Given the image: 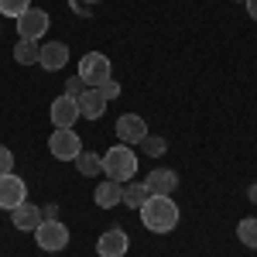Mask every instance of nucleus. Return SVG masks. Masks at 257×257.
<instances>
[{
    "label": "nucleus",
    "instance_id": "obj_1",
    "mask_svg": "<svg viewBox=\"0 0 257 257\" xmlns=\"http://www.w3.org/2000/svg\"><path fill=\"white\" fill-rule=\"evenodd\" d=\"M138 213H141V223L151 233H172L178 226V216H182V209L175 206L172 196H148V202L141 206Z\"/></svg>",
    "mask_w": 257,
    "mask_h": 257
},
{
    "label": "nucleus",
    "instance_id": "obj_2",
    "mask_svg": "<svg viewBox=\"0 0 257 257\" xmlns=\"http://www.w3.org/2000/svg\"><path fill=\"white\" fill-rule=\"evenodd\" d=\"M103 178L110 182H131L138 178V151L131 144H113L106 155H103Z\"/></svg>",
    "mask_w": 257,
    "mask_h": 257
},
{
    "label": "nucleus",
    "instance_id": "obj_3",
    "mask_svg": "<svg viewBox=\"0 0 257 257\" xmlns=\"http://www.w3.org/2000/svg\"><path fill=\"white\" fill-rule=\"evenodd\" d=\"M110 76H113V65H110V59L103 52H86L79 59V79L86 89H99Z\"/></svg>",
    "mask_w": 257,
    "mask_h": 257
},
{
    "label": "nucleus",
    "instance_id": "obj_4",
    "mask_svg": "<svg viewBox=\"0 0 257 257\" xmlns=\"http://www.w3.org/2000/svg\"><path fill=\"white\" fill-rule=\"evenodd\" d=\"M35 243L45 254H59L69 247V226L62 219H41L38 230H35Z\"/></svg>",
    "mask_w": 257,
    "mask_h": 257
},
{
    "label": "nucleus",
    "instance_id": "obj_5",
    "mask_svg": "<svg viewBox=\"0 0 257 257\" xmlns=\"http://www.w3.org/2000/svg\"><path fill=\"white\" fill-rule=\"evenodd\" d=\"M48 117H52V127L55 131H72L76 127V120L82 117L79 113V99L76 96H55L52 99V106H48Z\"/></svg>",
    "mask_w": 257,
    "mask_h": 257
},
{
    "label": "nucleus",
    "instance_id": "obj_6",
    "mask_svg": "<svg viewBox=\"0 0 257 257\" xmlns=\"http://www.w3.org/2000/svg\"><path fill=\"white\" fill-rule=\"evenodd\" d=\"M48 151H52V158L55 161H76L82 151V141L76 131H52V138H48Z\"/></svg>",
    "mask_w": 257,
    "mask_h": 257
},
{
    "label": "nucleus",
    "instance_id": "obj_7",
    "mask_svg": "<svg viewBox=\"0 0 257 257\" xmlns=\"http://www.w3.org/2000/svg\"><path fill=\"white\" fill-rule=\"evenodd\" d=\"M48 24H52L48 11H41V7H31L28 14H21V18H18V38H24V41H38V38H45Z\"/></svg>",
    "mask_w": 257,
    "mask_h": 257
},
{
    "label": "nucleus",
    "instance_id": "obj_8",
    "mask_svg": "<svg viewBox=\"0 0 257 257\" xmlns=\"http://www.w3.org/2000/svg\"><path fill=\"white\" fill-rule=\"evenodd\" d=\"M24 199H28V182L24 178L14 175V172L11 175H0V209L11 213V209H18Z\"/></svg>",
    "mask_w": 257,
    "mask_h": 257
},
{
    "label": "nucleus",
    "instance_id": "obj_9",
    "mask_svg": "<svg viewBox=\"0 0 257 257\" xmlns=\"http://www.w3.org/2000/svg\"><path fill=\"white\" fill-rule=\"evenodd\" d=\"M131 250V240H127V233L120 230V226H110V230H103L96 240V254L99 257H123Z\"/></svg>",
    "mask_w": 257,
    "mask_h": 257
},
{
    "label": "nucleus",
    "instance_id": "obj_10",
    "mask_svg": "<svg viewBox=\"0 0 257 257\" xmlns=\"http://www.w3.org/2000/svg\"><path fill=\"white\" fill-rule=\"evenodd\" d=\"M117 138H120V144H141L148 138V120L138 117V113L117 117Z\"/></svg>",
    "mask_w": 257,
    "mask_h": 257
},
{
    "label": "nucleus",
    "instance_id": "obj_11",
    "mask_svg": "<svg viewBox=\"0 0 257 257\" xmlns=\"http://www.w3.org/2000/svg\"><path fill=\"white\" fill-rule=\"evenodd\" d=\"M38 65L48 69V72H59L69 65V45L65 41H45L41 45V55H38Z\"/></svg>",
    "mask_w": 257,
    "mask_h": 257
},
{
    "label": "nucleus",
    "instance_id": "obj_12",
    "mask_svg": "<svg viewBox=\"0 0 257 257\" xmlns=\"http://www.w3.org/2000/svg\"><path fill=\"white\" fill-rule=\"evenodd\" d=\"M144 185H148L151 196H175L178 192V175L172 168H155L151 175L144 178Z\"/></svg>",
    "mask_w": 257,
    "mask_h": 257
},
{
    "label": "nucleus",
    "instance_id": "obj_13",
    "mask_svg": "<svg viewBox=\"0 0 257 257\" xmlns=\"http://www.w3.org/2000/svg\"><path fill=\"white\" fill-rule=\"evenodd\" d=\"M41 219H45V216H41V206H35V202H28V199L21 202L18 209H11V223L18 226L21 233H35Z\"/></svg>",
    "mask_w": 257,
    "mask_h": 257
},
{
    "label": "nucleus",
    "instance_id": "obj_14",
    "mask_svg": "<svg viewBox=\"0 0 257 257\" xmlns=\"http://www.w3.org/2000/svg\"><path fill=\"white\" fill-rule=\"evenodd\" d=\"M79 113H82V120H99L103 113H106V96H103L99 89H82Z\"/></svg>",
    "mask_w": 257,
    "mask_h": 257
},
{
    "label": "nucleus",
    "instance_id": "obj_15",
    "mask_svg": "<svg viewBox=\"0 0 257 257\" xmlns=\"http://www.w3.org/2000/svg\"><path fill=\"white\" fill-rule=\"evenodd\" d=\"M120 196H123V185H120V182H110V178H103L96 189H93V202H96L99 209L120 206Z\"/></svg>",
    "mask_w": 257,
    "mask_h": 257
},
{
    "label": "nucleus",
    "instance_id": "obj_16",
    "mask_svg": "<svg viewBox=\"0 0 257 257\" xmlns=\"http://www.w3.org/2000/svg\"><path fill=\"white\" fill-rule=\"evenodd\" d=\"M148 196H151V192H148V185L138 182V178H131V182H123V196H120V202H123L127 209H134V213H138L141 206L148 202Z\"/></svg>",
    "mask_w": 257,
    "mask_h": 257
},
{
    "label": "nucleus",
    "instance_id": "obj_17",
    "mask_svg": "<svg viewBox=\"0 0 257 257\" xmlns=\"http://www.w3.org/2000/svg\"><path fill=\"white\" fill-rule=\"evenodd\" d=\"M76 168H79V175H86V178L103 175V155H96V151H79Z\"/></svg>",
    "mask_w": 257,
    "mask_h": 257
},
{
    "label": "nucleus",
    "instance_id": "obj_18",
    "mask_svg": "<svg viewBox=\"0 0 257 257\" xmlns=\"http://www.w3.org/2000/svg\"><path fill=\"white\" fill-rule=\"evenodd\" d=\"M38 55H41L38 41L18 38V45H14V62H18V65H38Z\"/></svg>",
    "mask_w": 257,
    "mask_h": 257
},
{
    "label": "nucleus",
    "instance_id": "obj_19",
    "mask_svg": "<svg viewBox=\"0 0 257 257\" xmlns=\"http://www.w3.org/2000/svg\"><path fill=\"white\" fill-rule=\"evenodd\" d=\"M237 240L243 243V247H250V250H257V219L247 216L237 223Z\"/></svg>",
    "mask_w": 257,
    "mask_h": 257
},
{
    "label": "nucleus",
    "instance_id": "obj_20",
    "mask_svg": "<svg viewBox=\"0 0 257 257\" xmlns=\"http://www.w3.org/2000/svg\"><path fill=\"white\" fill-rule=\"evenodd\" d=\"M141 151H144V158H161L168 151V141L158 138V134H148V138L141 141Z\"/></svg>",
    "mask_w": 257,
    "mask_h": 257
},
{
    "label": "nucleus",
    "instance_id": "obj_21",
    "mask_svg": "<svg viewBox=\"0 0 257 257\" xmlns=\"http://www.w3.org/2000/svg\"><path fill=\"white\" fill-rule=\"evenodd\" d=\"M28 11H31V0H0V14H4V18L18 21L21 14H28Z\"/></svg>",
    "mask_w": 257,
    "mask_h": 257
},
{
    "label": "nucleus",
    "instance_id": "obj_22",
    "mask_svg": "<svg viewBox=\"0 0 257 257\" xmlns=\"http://www.w3.org/2000/svg\"><path fill=\"white\" fill-rule=\"evenodd\" d=\"M11 172H14V151L0 144V175H11Z\"/></svg>",
    "mask_w": 257,
    "mask_h": 257
},
{
    "label": "nucleus",
    "instance_id": "obj_23",
    "mask_svg": "<svg viewBox=\"0 0 257 257\" xmlns=\"http://www.w3.org/2000/svg\"><path fill=\"white\" fill-rule=\"evenodd\" d=\"M99 93L106 96V103H110V99H117V96H120V82L113 79V76H110V79H106L103 86H99Z\"/></svg>",
    "mask_w": 257,
    "mask_h": 257
},
{
    "label": "nucleus",
    "instance_id": "obj_24",
    "mask_svg": "<svg viewBox=\"0 0 257 257\" xmlns=\"http://www.w3.org/2000/svg\"><path fill=\"white\" fill-rule=\"evenodd\" d=\"M82 89H86V86H82L79 76H69V82H65V96H76V99H79Z\"/></svg>",
    "mask_w": 257,
    "mask_h": 257
},
{
    "label": "nucleus",
    "instance_id": "obj_25",
    "mask_svg": "<svg viewBox=\"0 0 257 257\" xmlns=\"http://www.w3.org/2000/svg\"><path fill=\"white\" fill-rule=\"evenodd\" d=\"M55 213H59V206H41V216L45 219H59Z\"/></svg>",
    "mask_w": 257,
    "mask_h": 257
},
{
    "label": "nucleus",
    "instance_id": "obj_26",
    "mask_svg": "<svg viewBox=\"0 0 257 257\" xmlns=\"http://www.w3.org/2000/svg\"><path fill=\"white\" fill-rule=\"evenodd\" d=\"M247 4V14H250V21H257V0H243Z\"/></svg>",
    "mask_w": 257,
    "mask_h": 257
},
{
    "label": "nucleus",
    "instance_id": "obj_27",
    "mask_svg": "<svg viewBox=\"0 0 257 257\" xmlns=\"http://www.w3.org/2000/svg\"><path fill=\"white\" fill-rule=\"evenodd\" d=\"M250 199H254V202H257V185H254V189H250Z\"/></svg>",
    "mask_w": 257,
    "mask_h": 257
},
{
    "label": "nucleus",
    "instance_id": "obj_28",
    "mask_svg": "<svg viewBox=\"0 0 257 257\" xmlns=\"http://www.w3.org/2000/svg\"><path fill=\"white\" fill-rule=\"evenodd\" d=\"M82 4H99V0H82Z\"/></svg>",
    "mask_w": 257,
    "mask_h": 257
},
{
    "label": "nucleus",
    "instance_id": "obj_29",
    "mask_svg": "<svg viewBox=\"0 0 257 257\" xmlns=\"http://www.w3.org/2000/svg\"><path fill=\"white\" fill-rule=\"evenodd\" d=\"M0 35H4V24H0Z\"/></svg>",
    "mask_w": 257,
    "mask_h": 257
},
{
    "label": "nucleus",
    "instance_id": "obj_30",
    "mask_svg": "<svg viewBox=\"0 0 257 257\" xmlns=\"http://www.w3.org/2000/svg\"><path fill=\"white\" fill-rule=\"evenodd\" d=\"M237 4H243V0H237Z\"/></svg>",
    "mask_w": 257,
    "mask_h": 257
}]
</instances>
